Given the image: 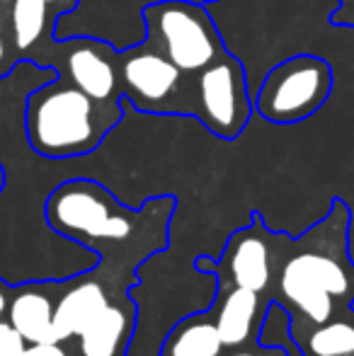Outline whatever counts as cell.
<instances>
[{
	"label": "cell",
	"mask_w": 354,
	"mask_h": 356,
	"mask_svg": "<svg viewBox=\"0 0 354 356\" xmlns=\"http://www.w3.org/2000/svg\"><path fill=\"white\" fill-rule=\"evenodd\" d=\"M175 207V197H153L129 209L95 179H68L49 194L44 216L58 235L92 250L102 264L134 272L168 248Z\"/></svg>",
	"instance_id": "obj_1"
},
{
	"label": "cell",
	"mask_w": 354,
	"mask_h": 356,
	"mask_svg": "<svg viewBox=\"0 0 354 356\" xmlns=\"http://www.w3.org/2000/svg\"><path fill=\"white\" fill-rule=\"evenodd\" d=\"M350 211L335 199L332 211L306 235L291 240L272 233L274 252L282 257L274 269V296L289 313V327H311L332 320L342 308H354V267L347 257Z\"/></svg>",
	"instance_id": "obj_2"
},
{
	"label": "cell",
	"mask_w": 354,
	"mask_h": 356,
	"mask_svg": "<svg viewBox=\"0 0 354 356\" xmlns=\"http://www.w3.org/2000/svg\"><path fill=\"white\" fill-rule=\"evenodd\" d=\"M122 122V102H99L76 85L49 83L24 107V131L34 153L51 160L88 155Z\"/></svg>",
	"instance_id": "obj_3"
},
{
	"label": "cell",
	"mask_w": 354,
	"mask_h": 356,
	"mask_svg": "<svg viewBox=\"0 0 354 356\" xmlns=\"http://www.w3.org/2000/svg\"><path fill=\"white\" fill-rule=\"evenodd\" d=\"M148 44L161 49L182 73H199L226 54L207 8L189 0H163L143 8Z\"/></svg>",
	"instance_id": "obj_4"
},
{
	"label": "cell",
	"mask_w": 354,
	"mask_h": 356,
	"mask_svg": "<svg viewBox=\"0 0 354 356\" xmlns=\"http://www.w3.org/2000/svg\"><path fill=\"white\" fill-rule=\"evenodd\" d=\"M332 92V68L325 58L301 54L277 63L255 97V109L272 124H298L316 114Z\"/></svg>",
	"instance_id": "obj_5"
},
{
	"label": "cell",
	"mask_w": 354,
	"mask_h": 356,
	"mask_svg": "<svg viewBox=\"0 0 354 356\" xmlns=\"http://www.w3.org/2000/svg\"><path fill=\"white\" fill-rule=\"evenodd\" d=\"M194 90H197L194 97L197 104L192 109L194 117L223 141L241 136L252 112L243 63L226 51L211 66L199 71Z\"/></svg>",
	"instance_id": "obj_6"
},
{
	"label": "cell",
	"mask_w": 354,
	"mask_h": 356,
	"mask_svg": "<svg viewBox=\"0 0 354 356\" xmlns=\"http://www.w3.org/2000/svg\"><path fill=\"white\" fill-rule=\"evenodd\" d=\"M194 269L202 274H216L218 284L243 286L265 293L274 279L272 230L265 228L260 216L252 213V223L228 238L218 262L204 254L197 257Z\"/></svg>",
	"instance_id": "obj_7"
},
{
	"label": "cell",
	"mask_w": 354,
	"mask_h": 356,
	"mask_svg": "<svg viewBox=\"0 0 354 356\" xmlns=\"http://www.w3.org/2000/svg\"><path fill=\"white\" fill-rule=\"evenodd\" d=\"M122 92L143 112H161L182 83V71L156 47L129 49L119 56Z\"/></svg>",
	"instance_id": "obj_8"
},
{
	"label": "cell",
	"mask_w": 354,
	"mask_h": 356,
	"mask_svg": "<svg viewBox=\"0 0 354 356\" xmlns=\"http://www.w3.org/2000/svg\"><path fill=\"white\" fill-rule=\"evenodd\" d=\"M269 300H262V293L243 289V286H218L216 300L209 310H211V318L216 323V330L226 349L257 342Z\"/></svg>",
	"instance_id": "obj_9"
},
{
	"label": "cell",
	"mask_w": 354,
	"mask_h": 356,
	"mask_svg": "<svg viewBox=\"0 0 354 356\" xmlns=\"http://www.w3.org/2000/svg\"><path fill=\"white\" fill-rule=\"evenodd\" d=\"M66 71L68 80L90 97L99 102H119V61L107 44L95 39H73L66 56Z\"/></svg>",
	"instance_id": "obj_10"
},
{
	"label": "cell",
	"mask_w": 354,
	"mask_h": 356,
	"mask_svg": "<svg viewBox=\"0 0 354 356\" xmlns=\"http://www.w3.org/2000/svg\"><path fill=\"white\" fill-rule=\"evenodd\" d=\"M136 327V305L124 298L109 300L81 330L78 347L83 356H127L129 339Z\"/></svg>",
	"instance_id": "obj_11"
},
{
	"label": "cell",
	"mask_w": 354,
	"mask_h": 356,
	"mask_svg": "<svg viewBox=\"0 0 354 356\" xmlns=\"http://www.w3.org/2000/svg\"><path fill=\"white\" fill-rule=\"evenodd\" d=\"M109 303L107 289L99 279L81 277L66 284L54 308V337L56 342H68L78 337L81 330Z\"/></svg>",
	"instance_id": "obj_12"
},
{
	"label": "cell",
	"mask_w": 354,
	"mask_h": 356,
	"mask_svg": "<svg viewBox=\"0 0 354 356\" xmlns=\"http://www.w3.org/2000/svg\"><path fill=\"white\" fill-rule=\"evenodd\" d=\"M54 308L56 300L49 284H24L13 289L8 320L27 344L56 342L54 337Z\"/></svg>",
	"instance_id": "obj_13"
},
{
	"label": "cell",
	"mask_w": 354,
	"mask_h": 356,
	"mask_svg": "<svg viewBox=\"0 0 354 356\" xmlns=\"http://www.w3.org/2000/svg\"><path fill=\"white\" fill-rule=\"evenodd\" d=\"M226 344L216 330L211 310L182 318L166 334L158 356H223Z\"/></svg>",
	"instance_id": "obj_14"
},
{
	"label": "cell",
	"mask_w": 354,
	"mask_h": 356,
	"mask_svg": "<svg viewBox=\"0 0 354 356\" xmlns=\"http://www.w3.org/2000/svg\"><path fill=\"white\" fill-rule=\"evenodd\" d=\"M291 337L306 356H354V323L328 320L311 327H293Z\"/></svg>",
	"instance_id": "obj_15"
},
{
	"label": "cell",
	"mask_w": 354,
	"mask_h": 356,
	"mask_svg": "<svg viewBox=\"0 0 354 356\" xmlns=\"http://www.w3.org/2000/svg\"><path fill=\"white\" fill-rule=\"evenodd\" d=\"M49 5L44 0H13V44L27 51L42 39L47 27Z\"/></svg>",
	"instance_id": "obj_16"
},
{
	"label": "cell",
	"mask_w": 354,
	"mask_h": 356,
	"mask_svg": "<svg viewBox=\"0 0 354 356\" xmlns=\"http://www.w3.org/2000/svg\"><path fill=\"white\" fill-rule=\"evenodd\" d=\"M27 347L22 334L15 330L8 318L0 320V356H19Z\"/></svg>",
	"instance_id": "obj_17"
},
{
	"label": "cell",
	"mask_w": 354,
	"mask_h": 356,
	"mask_svg": "<svg viewBox=\"0 0 354 356\" xmlns=\"http://www.w3.org/2000/svg\"><path fill=\"white\" fill-rule=\"evenodd\" d=\"M223 356H289V354L284 347H277V344H262L260 339H257V342H248V344H241V347L226 349Z\"/></svg>",
	"instance_id": "obj_18"
},
{
	"label": "cell",
	"mask_w": 354,
	"mask_h": 356,
	"mask_svg": "<svg viewBox=\"0 0 354 356\" xmlns=\"http://www.w3.org/2000/svg\"><path fill=\"white\" fill-rule=\"evenodd\" d=\"M19 356H68V352L61 342H42V344H27Z\"/></svg>",
	"instance_id": "obj_19"
},
{
	"label": "cell",
	"mask_w": 354,
	"mask_h": 356,
	"mask_svg": "<svg viewBox=\"0 0 354 356\" xmlns=\"http://www.w3.org/2000/svg\"><path fill=\"white\" fill-rule=\"evenodd\" d=\"M10 298H13V289L0 279V320L8 315V308H10Z\"/></svg>",
	"instance_id": "obj_20"
},
{
	"label": "cell",
	"mask_w": 354,
	"mask_h": 356,
	"mask_svg": "<svg viewBox=\"0 0 354 356\" xmlns=\"http://www.w3.org/2000/svg\"><path fill=\"white\" fill-rule=\"evenodd\" d=\"M13 56H10V51H8V44L3 42V34H0V75H5L13 68Z\"/></svg>",
	"instance_id": "obj_21"
},
{
	"label": "cell",
	"mask_w": 354,
	"mask_h": 356,
	"mask_svg": "<svg viewBox=\"0 0 354 356\" xmlns=\"http://www.w3.org/2000/svg\"><path fill=\"white\" fill-rule=\"evenodd\" d=\"M47 5H58L61 10H71L76 5V0H44Z\"/></svg>",
	"instance_id": "obj_22"
},
{
	"label": "cell",
	"mask_w": 354,
	"mask_h": 356,
	"mask_svg": "<svg viewBox=\"0 0 354 356\" xmlns=\"http://www.w3.org/2000/svg\"><path fill=\"white\" fill-rule=\"evenodd\" d=\"M5 189V168L0 165V192Z\"/></svg>",
	"instance_id": "obj_23"
},
{
	"label": "cell",
	"mask_w": 354,
	"mask_h": 356,
	"mask_svg": "<svg viewBox=\"0 0 354 356\" xmlns=\"http://www.w3.org/2000/svg\"><path fill=\"white\" fill-rule=\"evenodd\" d=\"M0 34H3V17H0Z\"/></svg>",
	"instance_id": "obj_24"
},
{
	"label": "cell",
	"mask_w": 354,
	"mask_h": 356,
	"mask_svg": "<svg viewBox=\"0 0 354 356\" xmlns=\"http://www.w3.org/2000/svg\"><path fill=\"white\" fill-rule=\"evenodd\" d=\"M204 3H214V0H204Z\"/></svg>",
	"instance_id": "obj_25"
}]
</instances>
